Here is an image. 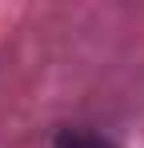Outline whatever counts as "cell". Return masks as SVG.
<instances>
[{
    "instance_id": "obj_1",
    "label": "cell",
    "mask_w": 144,
    "mask_h": 148,
    "mask_svg": "<svg viewBox=\"0 0 144 148\" xmlns=\"http://www.w3.org/2000/svg\"><path fill=\"white\" fill-rule=\"evenodd\" d=\"M56 148H112L104 136H92V132H60Z\"/></svg>"
}]
</instances>
